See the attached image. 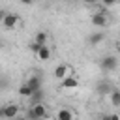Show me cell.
Returning a JSON list of instances; mask_svg holds the SVG:
<instances>
[{
  "instance_id": "cell-1",
  "label": "cell",
  "mask_w": 120,
  "mask_h": 120,
  "mask_svg": "<svg viewBox=\"0 0 120 120\" xmlns=\"http://www.w3.org/2000/svg\"><path fill=\"white\" fill-rule=\"evenodd\" d=\"M99 68H101V71H105V73L114 71V69L118 68V58L112 56V54H107V56H103V58L99 60Z\"/></svg>"
},
{
  "instance_id": "cell-2",
  "label": "cell",
  "mask_w": 120,
  "mask_h": 120,
  "mask_svg": "<svg viewBox=\"0 0 120 120\" xmlns=\"http://www.w3.org/2000/svg\"><path fill=\"white\" fill-rule=\"evenodd\" d=\"M28 118L30 120H45L47 118V107H45V103L30 107L28 109Z\"/></svg>"
},
{
  "instance_id": "cell-3",
  "label": "cell",
  "mask_w": 120,
  "mask_h": 120,
  "mask_svg": "<svg viewBox=\"0 0 120 120\" xmlns=\"http://www.w3.org/2000/svg\"><path fill=\"white\" fill-rule=\"evenodd\" d=\"M90 22H92V26H96V28H105L107 22H109V19H107L105 11H96V13L90 17Z\"/></svg>"
},
{
  "instance_id": "cell-4",
  "label": "cell",
  "mask_w": 120,
  "mask_h": 120,
  "mask_svg": "<svg viewBox=\"0 0 120 120\" xmlns=\"http://www.w3.org/2000/svg\"><path fill=\"white\" fill-rule=\"evenodd\" d=\"M112 90H114V86L109 81H105V79H101V81L96 82V94L98 96H111Z\"/></svg>"
},
{
  "instance_id": "cell-5",
  "label": "cell",
  "mask_w": 120,
  "mask_h": 120,
  "mask_svg": "<svg viewBox=\"0 0 120 120\" xmlns=\"http://www.w3.org/2000/svg\"><path fill=\"white\" fill-rule=\"evenodd\" d=\"M17 24H19V15H15V13H2V26L4 28L11 30Z\"/></svg>"
},
{
  "instance_id": "cell-6",
  "label": "cell",
  "mask_w": 120,
  "mask_h": 120,
  "mask_svg": "<svg viewBox=\"0 0 120 120\" xmlns=\"http://www.w3.org/2000/svg\"><path fill=\"white\" fill-rule=\"evenodd\" d=\"M26 84L30 86L32 92H39V90H43V88H41V86H43V79H41L39 75H30L28 81H26Z\"/></svg>"
},
{
  "instance_id": "cell-7",
  "label": "cell",
  "mask_w": 120,
  "mask_h": 120,
  "mask_svg": "<svg viewBox=\"0 0 120 120\" xmlns=\"http://www.w3.org/2000/svg\"><path fill=\"white\" fill-rule=\"evenodd\" d=\"M105 41V32L103 30H96V32H92L90 36H88V43L92 45V47H98L99 43H103Z\"/></svg>"
},
{
  "instance_id": "cell-8",
  "label": "cell",
  "mask_w": 120,
  "mask_h": 120,
  "mask_svg": "<svg viewBox=\"0 0 120 120\" xmlns=\"http://www.w3.org/2000/svg\"><path fill=\"white\" fill-rule=\"evenodd\" d=\"M17 114H19V105L8 103V105L2 107V116H4V118H15Z\"/></svg>"
},
{
  "instance_id": "cell-9",
  "label": "cell",
  "mask_w": 120,
  "mask_h": 120,
  "mask_svg": "<svg viewBox=\"0 0 120 120\" xmlns=\"http://www.w3.org/2000/svg\"><path fill=\"white\" fill-rule=\"evenodd\" d=\"M60 86H62L64 90H75V88L79 86V79H77L75 75H69V77H66L64 81H60Z\"/></svg>"
},
{
  "instance_id": "cell-10",
  "label": "cell",
  "mask_w": 120,
  "mask_h": 120,
  "mask_svg": "<svg viewBox=\"0 0 120 120\" xmlns=\"http://www.w3.org/2000/svg\"><path fill=\"white\" fill-rule=\"evenodd\" d=\"M54 77H56L58 81H64L66 77H69V69H68V66H66V64H58V66L54 68Z\"/></svg>"
},
{
  "instance_id": "cell-11",
  "label": "cell",
  "mask_w": 120,
  "mask_h": 120,
  "mask_svg": "<svg viewBox=\"0 0 120 120\" xmlns=\"http://www.w3.org/2000/svg\"><path fill=\"white\" fill-rule=\"evenodd\" d=\"M39 103H45V92H43V90H39V92H34V94H32V98L28 99V105H30V107H34V105H39Z\"/></svg>"
},
{
  "instance_id": "cell-12",
  "label": "cell",
  "mask_w": 120,
  "mask_h": 120,
  "mask_svg": "<svg viewBox=\"0 0 120 120\" xmlns=\"http://www.w3.org/2000/svg\"><path fill=\"white\" fill-rule=\"evenodd\" d=\"M47 39H49V34H47L45 30H39V32L36 34V38H34V41H36V43H39L41 47H43V45H47Z\"/></svg>"
},
{
  "instance_id": "cell-13",
  "label": "cell",
  "mask_w": 120,
  "mask_h": 120,
  "mask_svg": "<svg viewBox=\"0 0 120 120\" xmlns=\"http://www.w3.org/2000/svg\"><path fill=\"white\" fill-rule=\"evenodd\" d=\"M39 60H43V62H47L49 58H51V49H49V45H43L41 49H39V52L36 54Z\"/></svg>"
},
{
  "instance_id": "cell-14",
  "label": "cell",
  "mask_w": 120,
  "mask_h": 120,
  "mask_svg": "<svg viewBox=\"0 0 120 120\" xmlns=\"http://www.w3.org/2000/svg\"><path fill=\"white\" fill-rule=\"evenodd\" d=\"M109 99H111V105H112V107H120V88H114V90L111 92Z\"/></svg>"
},
{
  "instance_id": "cell-15",
  "label": "cell",
  "mask_w": 120,
  "mask_h": 120,
  "mask_svg": "<svg viewBox=\"0 0 120 120\" xmlns=\"http://www.w3.org/2000/svg\"><path fill=\"white\" fill-rule=\"evenodd\" d=\"M56 120H73V112L69 109H60L56 112Z\"/></svg>"
},
{
  "instance_id": "cell-16",
  "label": "cell",
  "mask_w": 120,
  "mask_h": 120,
  "mask_svg": "<svg viewBox=\"0 0 120 120\" xmlns=\"http://www.w3.org/2000/svg\"><path fill=\"white\" fill-rule=\"evenodd\" d=\"M32 94H34V92L30 90V86H28L26 82L19 86V96H22V98H28V99H30V98H32Z\"/></svg>"
},
{
  "instance_id": "cell-17",
  "label": "cell",
  "mask_w": 120,
  "mask_h": 120,
  "mask_svg": "<svg viewBox=\"0 0 120 120\" xmlns=\"http://www.w3.org/2000/svg\"><path fill=\"white\" fill-rule=\"evenodd\" d=\"M28 47H30V51H32V52H36V54H38V52H39V49H41V45H39V43H36V41H32Z\"/></svg>"
},
{
  "instance_id": "cell-18",
  "label": "cell",
  "mask_w": 120,
  "mask_h": 120,
  "mask_svg": "<svg viewBox=\"0 0 120 120\" xmlns=\"http://www.w3.org/2000/svg\"><path fill=\"white\" fill-rule=\"evenodd\" d=\"M111 120H120V114H116V112H114V114H111Z\"/></svg>"
},
{
  "instance_id": "cell-19",
  "label": "cell",
  "mask_w": 120,
  "mask_h": 120,
  "mask_svg": "<svg viewBox=\"0 0 120 120\" xmlns=\"http://www.w3.org/2000/svg\"><path fill=\"white\" fill-rule=\"evenodd\" d=\"M101 120H111V114H105V116H101Z\"/></svg>"
},
{
  "instance_id": "cell-20",
  "label": "cell",
  "mask_w": 120,
  "mask_h": 120,
  "mask_svg": "<svg viewBox=\"0 0 120 120\" xmlns=\"http://www.w3.org/2000/svg\"><path fill=\"white\" fill-rule=\"evenodd\" d=\"M116 52L120 54V43H116Z\"/></svg>"
}]
</instances>
